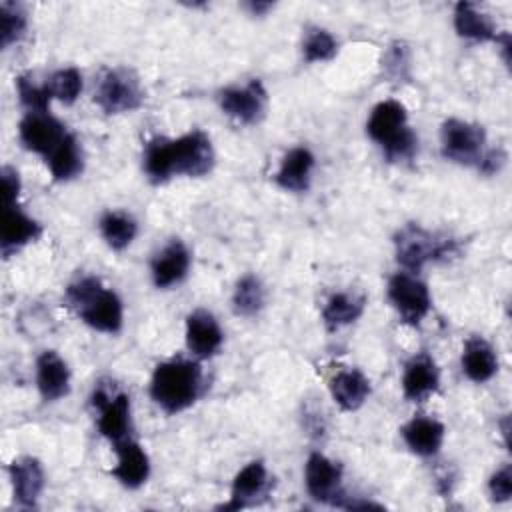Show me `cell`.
Masks as SVG:
<instances>
[{
  "label": "cell",
  "instance_id": "17",
  "mask_svg": "<svg viewBox=\"0 0 512 512\" xmlns=\"http://www.w3.org/2000/svg\"><path fill=\"white\" fill-rule=\"evenodd\" d=\"M402 394L410 402H424L438 392L440 370L436 360L426 352L414 354L402 370Z\"/></svg>",
  "mask_w": 512,
  "mask_h": 512
},
{
  "label": "cell",
  "instance_id": "30",
  "mask_svg": "<svg viewBox=\"0 0 512 512\" xmlns=\"http://www.w3.org/2000/svg\"><path fill=\"white\" fill-rule=\"evenodd\" d=\"M338 40L332 32L320 26H308L302 36V58L308 64L328 62L338 54Z\"/></svg>",
  "mask_w": 512,
  "mask_h": 512
},
{
  "label": "cell",
  "instance_id": "22",
  "mask_svg": "<svg viewBox=\"0 0 512 512\" xmlns=\"http://www.w3.org/2000/svg\"><path fill=\"white\" fill-rule=\"evenodd\" d=\"M400 436L412 454L430 458L440 452L446 438V428L432 416H414L400 428Z\"/></svg>",
  "mask_w": 512,
  "mask_h": 512
},
{
  "label": "cell",
  "instance_id": "23",
  "mask_svg": "<svg viewBox=\"0 0 512 512\" xmlns=\"http://www.w3.org/2000/svg\"><path fill=\"white\" fill-rule=\"evenodd\" d=\"M460 366L464 376L474 384H484L492 380L498 372V354L494 346L482 336L466 338L462 346Z\"/></svg>",
  "mask_w": 512,
  "mask_h": 512
},
{
  "label": "cell",
  "instance_id": "3",
  "mask_svg": "<svg viewBox=\"0 0 512 512\" xmlns=\"http://www.w3.org/2000/svg\"><path fill=\"white\" fill-rule=\"evenodd\" d=\"M64 300L78 318L96 332L118 334L124 326L122 298L102 284L98 276H80L64 290Z\"/></svg>",
  "mask_w": 512,
  "mask_h": 512
},
{
  "label": "cell",
  "instance_id": "28",
  "mask_svg": "<svg viewBox=\"0 0 512 512\" xmlns=\"http://www.w3.org/2000/svg\"><path fill=\"white\" fill-rule=\"evenodd\" d=\"M98 230L106 246L120 252L138 236V222L126 210H106L98 220Z\"/></svg>",
  "mask_w": 512,
  "mask_h": 512
},
{
  "label": "cell",
  "instance_id": "6",
  "mask_svg": "<svg viewBox=\"0 0 512 512\" xmlns=\"http://www.w3.org/2000/svg\"><path fill=\"white\" fill-rule=\"evenodd\" d=\"M94 102L108 116L138 110L144 104L140 76L128 66L104 68L96 82Z\"/></svg>",
  "mask_w": 512,
  "mask_h": 512
},
{
  "label": "cell",
  "instance_id": "37",
  "mask_svg": "<svg viewBox=\"0 0 512 512\" xmlns=\"http://www.w3.org/2000/svg\"><path fill=\"white\" fill-rule=\"evenodd\" d=\"M504 164H506V154H504V150H500V148H486V152L482 154V158H480L476 170L482 172V174H486V176H492V174L500 172Z\"/></svg>",
  "mask_w": 512,
  "mask_h": 512
},
{
  "label": "cell",
  "instance_id": "21",
  "mask_svg": "<svg viewBox=\"0 0 512 512\" xmlns=\"http://www.w3.org/2000/svg\"><path fill=\"white\" fill-rule=\"evenodd\" d=\"M314 166H316V158L312 150L306 146H294L282 156L280 166L274 174V182L278 188L286 192L302 194L310 188Z\"/></svg>",
  "mask_w": 512,
  "mask_h": 512
},
{
  "label": "cell",
  "instance_id": "33",
  "mask_svg": "<svg viewBox=\"0 0 512 512\" xmlns=\"http://www.w3.org/2000/svg\"><path fill=\"white\" fill-rule=\"evenodd\" d=\"M16 92H18V100L26 108V112H48L52 98L46 90V84H36L28 76H18Z\"/></svg>",
  "mask_w": 512,
  "mask_h": 512
},
{
  "label": "cell",
  "instance_id": "27",
  "mask_svg": "<svg viewBox=\"0 0 512 512\" xmlns=\"http://www.w3.org/2000/svg\"><path fill=\"white\" fill-rule=\"evenodd\" d=\"M366 308V298L356 292H334L322 306V322L334 332L356 322Z\"/></svg>",
  "mask_w": 512,
  "mask_h": 512
},
{
  "label": "cell",
  "instance_id": "32",
  "mask_svg": "<svg viewBox=\"0 0 512 512\" xmlns=\"http://www.w3.org/2000/svg\"><path fill=\"white\" fill-rule=\"evenodd\" d=\"M28 30V16L20 4L0 2V44L10 48L20 42Z\"/></svg>",
  "mask_w": 512,
  "mask_h": 512
},
{
  "label": "cell",
  "instance_id": "38",
  "mask_svg": "<svg viewBox=\"0 0 512 512\" xmlns=\"http://www.w3.org/2000/svg\"><path fill=\"white\" fill-rule=\"evenodd\" d=\"M494 42H496V46H498V50H500V54H502L504 64L510 66V48H512V38H510V34H508V32H498Z\"/></svg>",
  "mask_w": 512,
  "mask_h": 512
},
{
  "label": "cell",
  "instance_id": "34",
  "mask_svg": "<svg viewBox=\"0 0 512 512\" xmlns=\"http://www.w3.org/2000/svg\"><path fill=\"white\" fill-rule=\"evenodd\" d=\"M410 52H408V46L404 42H394L388 46L386 54H384V60H382V66H384V72L388 78L392 80H404L408 78V68H410Z\"/></svg>",
  "mask_w": 512,
  "mask_h": 512
},
{
  "label": "cell",
  "instance_id": "31",
  "mask_svg": "<svg viewBox=\"0 0 512 512\" xmlns=\"http://www.w3.org/2000/svg\"><path fill=\"white\" fill-rule=\"evenodd\" d=\"M46 90L50 94L52 100H58L66 106L74 104L84 88V80H82V72L76 66H66L56 70L46 82Z\"/></svg>",
  "mask_w": 512,
  "mask_h": 512
},
{
  "label": "cell",
  "instance_id": "9",
  "mask_svg": "<svg viewBox=\"0 0 512 512\" xmlns=\"http://www.w3.org/2000/svg\"><path fill=\"white\" fill-rule=\"evenodd\" d=\"M388 302L396 310L400 322L408 326H418L432 308V296L428 284L412 272H396L388 280L386 288Z\"/></svg>",
  "mask_w": 512,
  "mask_h": 512
},
{
  "label": "cell",
  "instance_id": "19",
  "mask_svg": "<svg viewBox=\"0 0 512 512\" xmlns=\"http://www.w3.org/2000/svg\"><path fill=\"white\" fill-rule=\"evenodd\" d=\"M116 452V464L110 468V474L130 490H136L146 484L150 478V458L146 450L134 440L126 438L122 442L114 444Z\"/></svg>",
  "mask_w": 512,
  "mask_h": 512
},
{
  "label": "cell",
  "instance_id": "2",
  "mask_svg": "<svg viewBox=\"0 0 512 512\" xmlns=\"http://www.w3.org/2000/svg\"><path fill=\"white\" fill-rule=\"evenodd\" d=\"M150 398L166 414L188 410L204 392V372L198 360L170 358L160 362L150 378Z\"/></svg>",
  "mask_w": 512,
  "mask_h": 512
},
{
  "label": "cell",
  "instance_id": "13",
  "mask_svg": "<svg viewBox=\"0 0 512 512\" xmlns=\"http://www.w3.org/2000/svg\"><path fill=\"white\" fill-rule=\"evenodd\" d=\"M272 486V478L262 460H252L244 468H240L230 486V500L220 510H242L254 506L262 498L268 496Z\"/></svg>",
  "mask_w": 512,
  "mask_h": 512
},
{
  "label": "cell",
  "instance_id": "24",
  "mask_svg": "<svg viewBox=\"0 0 512 512\" xmlns=\"http://www.w3.org/2000/svg\"><path fill=\"white\" fill-rule=\"evenodd\" d=\"M328 390L340 410L354 412L368 400L372 386L368 376L358 368H344L330 378Z\"/></svg>",
  "mask_w": 512,
  "mask_h": 512
},
{
  "label": "cell",
  "instance_id": "39",
  "mask_svg": "<svg viewBox=\"0 0 512 512\" xmlns=\"http://www.w3.org/2000/svg\"><path fill=\"white\" fill-rule=\"evenodd\" d=\"M244 8L250 12V16H266L274 4L272 2H246Z\"/></svg>",
  "mask_w": 512,
  "mask_h": 512
},
{
  "label": "cell",
  "instance_id": "7",
  "mask_svg": "<svg viewBox=\"0 0 512 512\" xmlns=\"http://www.w3.org/2000/svg\"><path fill=\"white\" fill-rule=\"evenodd\" d=\"M440 152L448 162L476 168L486 152L484 126L460 118L444 120L440 126Z\"/></svg>",
  "mask_w": 512,
  "mask_h": 512
},
{
  "label": "cell",
  "instance_id": "11",
  "mask_svg": "<svg viewBox=\"0 0 512 512\" xmlns=\"http://www.w3.org/2000/svg\"><path fill=\"white\" fill-rule=\"evenodd\" d=\"M304 484L312 500L342 508L348 496L342 488V466L322 452H312L304 464Z\"/></svg>",
  "mask_w": 512,
  "mask_h": 512
},
{
  "label": "cell",
  "instance_id": "25",
  "mask_svg": "<svg viewBox=\"0 0 512 512\" xmlns=\"http://www.w3.org/2000/svg\"><path fill=\"white\" fill-rule=\"evenodd\" d=\"M454 30L460 38L470 40V42H494L496 40V26L492 18L482 12L476 4L472 2H458L454 6L452 14Z\"/></svg>",
  "mask_w": 512,
  "mask_h": 512
},
{
  "label": "cell",
  "instance_id": "10",
  "mask_svg": "<svg viewBox=\"0 0 512 512\" xmlns=\"http://www.w3.org/2000/svg\"><path fill=\"white\" fill-rule=\"evenodd\" d=\"M220 110L244 126L258 124L268 110V92L262 80L252 78L244 84L226 86L218 92Z\"/></svg>",
  "mask_w": 512,
  "mask_h": 512
},
{
  "label": "cell",
  "instance_id": "8",
  "mask_svg": "<svg viewBox=\"0 0 512 512\" xmlns=\"http://www.w3.org/2000/svg\"><path fill=\"white\" fill-rule=\"evenodd\" d=\"M90 404L98 412V432L110 442H122L132 432V404L126 392L110 390V384L98 382L92 390Z\"/></svg>",
  "mask_w": 512,
  "mask_h": 512
},
{
  "label": "cell",
  "instance_id": "20",
  "mask_svg": "<svg viewBox=\"0 0 512 512\" xmlns=\"http://www.w3.org/2000/svg\"><path fill=\"white\" fill-rule=\"evenodd\" d=\"M36 388L44 402H58L70 392V368L56 350H44L36 358Z\"/></svg>",
  "mask_w": 512,
  "mask_h": 512
},
{
  "label": "cell",
  "instance_id": "12",
  "mask_svg": "<svg viewBox=\"0 0 512 512\" xmlns=\"http://www.w3.org/2000/svg\"><path fill=\"white\" fill-rule=\"evenodd\" d=\"M66 126L48 112H26L18 124V138L22 146L46 158L68 134Z\"/></svg>",
  "mask_w": 512,
  "mask_h": 512
},
{
  "label": "cell",
  "instance_id": "35",
  "mask_svg": "<svg viewBox=\"0 0 512 512\" xmlns=\"http://www.w3.org/2000/svg\"><path fill=\"white\" fill-rule=\"evenodd\" d=\"M488 494L492 502H508L512 498V468L510 464H504L488 478Z\"/></svg>",
  "mask_w": 512,
  "mask_h": 512
},
{
  "label": "cell",
  "instance_id": "4",
  "mask_svg": "<svg viewBox=\"0 0 512 512\" xmlns=\"http://www.w3.org/2000/svg\"><path fill=\"white\" fill-rule=\"evenodd\" d=\"M366 134L380 146L388 162L410 160L418 150V136L408 124V112L404 104L394 98L382 100L370 110Z\"/></svg>",
  "mask_w": 512,
  "mask_h": 512
},
{
  "label": "cell",
  "instance_id": "26",
  "mask_svg": "<svg viewBox=\"0 0 512 512\" xmlns=\"http://www.w3.org/2000/svg\"><path fill=\"white\" fill-rule=\"evenodd\" d=\"M44 162L56 182H70L78 178L84 170V154L76 134L68 132L64 140L44 158Z\"/></svg>",
  "mask_w": 512,
  "mask_h": 512
},
{
  "label": "cell",
  "instance_id": "29",
  "mask_svg": "<svg viewBox=\"0 0 512 512\" xmlns=\"http://www.w3.org/2000/svg\"><path fill=\"white\" fill-rule=\"evenodd\" d=\"M266 304V288L256 274H244L238 278L232 292V310L236 316L252 318L260 314Z\"/></svg>",
  "mask_w": 512,
  "mask_h": 512
},
{
  "label": "cell",
  "instance_id": "18",
  "mask_svg": "<svg viewBox=\"0 0 512 512\" xmlns=\"http://www.w3.org/2000/svg\"><path fill=\"white\" fill-rule=\"evenodd\" d=\"M12 496L20 508H36L46 484V474L38 458L20 456L8 464Z\"/></svg>",
  "mask_w": 512,
  "mask_h": 512
},
{
  "label": "cell",
  "instance_id": "40",
  "mask_svg": "<svg viewBox=\"0 0 512 512\" xmlns=\"http://www.w3.org/2000/svg\"><path fill=\"white\" fill-rule=\"evenodd\" d=\"M500 430H502V436H504V444L510 446V444H508V434H510V418H508V416H504V418L500 420Z\"/></svg>",
  "mask_w": 512,
  "mask_h": 512
},
{
  "label": "cell",
  "instance_id": "5",
  "mask_svg": "<svg viewBox=\"0 0 512 512\" xmlns=\"http://www.w3.org/2000/svg\"><path fill=\"white\" fill-rule=\"evenodd\" d=\"M394 254L402 270L418 274L430 262L440 264L452 260L458 254V242L410 222L394 234Z\"/></svg>",
  "mask_w": 512,
  "mask_h": 512
},
{
  "label": "cell",
  "instance_id": "36",
  "mask_svg": "<svg viewBox=\"0 0 512 512\" xmlns=\"http://www.w3.org/2000/svg\"><path fill=\"white\" fill-rule=\"evenodd\" d=\"M0 180H2V198H4V206H14V204H18V196H20V190H22V182H20L18 170L12 168V166H2Z\"/></svg>",
  "mask_w": 512,
  "mask_h": 512
},
{
  "label": "cell",
  "instance_id": "15",
  "mask_svg": "<svg viewBox=\"0 0 512 512\" xmlns=\"http://www.w3.org/2000/svg\"><path fill=\"white\" fill-rule=\"evenodd\" d=\"M190 264H192V256L188 246L182 240L172 238L150 260L152 284L160 290L180 284L188 276Z\"/></svg>",
  "mask_w": 512,
  "mask_h": 512
},
{
  "label": "cell",
  "instance_id": "16",
  "mask_svg": "<svg viewBox=\"0 0 512 512\" xmlns=\"http://www.w3.org/2000/svg\"><path fill=\"white\" fill-rule=\"evenodd\" d=\"M42 236V224L26 214L18 204L2 208L0 224V252L4 258L20 252L30 242H36Z\"/></svg>",
  "mask_w": 512,
  "mask_h": 512
},
{
  "label": "cell",
  "instance_id": "14",
  "mask_svg": "<svg viewBox=\"0 0 512 512\" xmlns=\"http://www.w3.org/2000/svg\"><path fill=\"white\" fill-rule=\"evenodd\" d=\"M186 348L196 360L212 358L220 352L224 344V332L216 320V316L208 310H194L186 316Z\"/></svg>",
  "mask_w": 512,
  "mask_h": 512
},
{
  "label": "cell",
  "instance_id": "1",
  "mask_svg": "<svg viewBox=\"0 0 512 512\" xmlns=\"http://www.w3.org/2000/svg\"><path fill=\"white\" fill-rule=\"evenodd\" d=\"M214 164L212 140L202 130H192L178 138L156 136L146 142L142 152V168L152 184H166L174 176L200 178L210 174Z\"/></svg>",
  "mask_w": 512,
  "mask_h": 512
}]
</instances>
